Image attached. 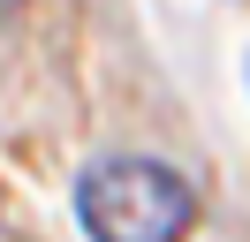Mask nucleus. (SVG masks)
Here are the masks:
<instances>
[{
  "instance_id": "f03ea898",
  "label": "nucleus",
  "mask_w": 250,
  "mask_h": 242,
  "mask_svg": "<svg viewBox=\"0 0 250 242\" xmlns=\"http://www.w3.org/2000/svg\"><path fill=\"white\" fill-rule=\"evenodd\" d=\"M8 8H23V0H0V15H8Z\"/></svg>"
},
{
  "instance_id": "f257e3e1",
  "label": "nucleus",
  "mask_w": 250,
  "mask_h": 242,
  "mask_svg": "<svg viewBox=\"0 0 250 242\" xmlns=\"http://www.w3.org/2000/svg\"><path fill=\"white\" fill-rule=\"evenodd\" d=\"M76 220L91 242H182L197 220V189L167 159H99L76 182Z\"/></svg>"
}]
</instances>
